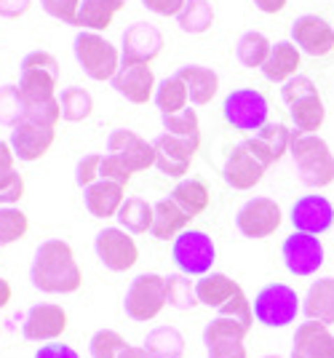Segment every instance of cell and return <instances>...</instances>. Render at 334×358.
Segmentation results:
<instances>
[{
	"mask_svg": "<svg viewBox=\"0 0 334 358\" xmlns=\"http://www.w3.org/2000/svg\"><path fill=\"white\" fill-rule=\"evenodd\" d=\"M30 281L46 294H75L83 286V273L78 268L73 246L59 238L43 241L35 249Z\"/></svg>",
	"mask_w": 334,
	"mask_h": 358,
	"instance_id": "6da1fadb",
	"label": "cell"
},
{
	"mask_svg": "<svg viewBox=\"0 0 334 358\" xmlns=\"http://www.w3.org/2000/svg\"><path fill=\"white\" fill-rule=\"evenodd\" d=\"M289 155L305 187H329L334 182V155L326 139L319 134L291 131Z\"/></svg>",
	"mask_w": 334,
	"mask_h": 358,
	"instance_id": "7a4b0ae2",
	"label": "cell"
},
{
	"mask_svg": "<svg viewBox=\"0 0 334 358\" xmlns=\"http://www.w3.org/2000/svg\"><path fill=\"white\" fill-rule=\"evenodd\" d=\"M59 75V62H57L54 54H48V51H30L22 59V70H19V91H22L24 105L57 99Z\"/></svg>",
	"mask_w": 334,
	"mask_h": 358,
	"instance_id": "3957f363",
	"label": "cell"
},
{
	"mask_svg": "<svg viewBox=\"0 0 334 358\" xmlns=\"http://www.w3.org/2000/svg\"><path fill=\"white\" fill-rule=\"evenodd\" d=\"M73 54L75 62L83 67V73L92 80H112L118 67H121V51L110 43L107 38H102L99 32H78L73 41Z\"/></svg>",
	"mask_w": 334,
	"mask_h": 358,
	"instance_id": "277c9868",
	"label": "cell"
},
{
	"mask_svg": "<svg viewBox=\"0 0 334 358\" xmlns=\"http://www.w3.org/2000/svg\"><path fill=\"white\" fill-rule=\"evenodd\" d=\"M168 305L166 299V278L158 273H142L137 275L131 286L126 289L123 297V310L131 321L137 324H147Z\"/></svg>",
	"mask_w": 334,
	"mask_h": 358,
	"instance_id": "5b68a950",
	"label": "cell"
},
{
	"mask_svg": "<svg viewBox=\"0 0 334 358\" xmlns=\"http://www.w3.org/2000/svg\"><path fill=\"white\" fill-rule=\"evenodd\" d=\"M254 318L268 329H284L297 321V313L303 310L297 292L286 284H268L259 289L254 297Z\"/></svg>",
	"mask_w": 334,
	"mask_h": 358,
	"instance_id": "8992f818",
	"label": "cell"
},
{
	"mask_svg": "<svg viewBox=\"0 0 334 358\" xmlns=\"http://www.w3.org/2000/svg\"><path fill=\"white\" fill-rule=\"evenodd\" d=\"M268 99L257 89H233L222 102V115L238 131H254L268 126Z\"/></svg>",
	"mask_w": 334,
	"mask_h": 358,
	"instance_id": "52a82bcc",
	"label": "cell"
},
{
	"mask_svg": "<svg viewBox=\"0 0 334 358\" xmlns=\"http://www.w3.org/2000/svg\"><path fill=\"white\" fill-rule=\"evenodd\" d=\"M171 257L177 262L180 273L184 275H206L217 262V246L203 230H184L182 236L174 238Z\"/></svg>",
	"mask_w": 334,
	"mask_h": 358,
	"instance_id": "ba28073f",
	"label": "cell"
},
{
	"mask_svg": "<svg viewBox=\"0 0 334 358\" xmlns=\"http://www.w3.org/2000/svg\"><path fill=\"white\" fill-rule=\"evenodd\" d=\"M252 327L241 324L238 318L230 315H217L214 321L203 329V345H206V356L209 358H249L246 353V334Z\"/></svg>",
	"mask_w": 334,
	"mask_h": 358,
	"instance_id": "9c48e42d",
	"label": "cell"
},
{
	"mask_svg": "<svg viewBox=\"0 0 334 358\" xmlns=\"http://www.w3.org/2000/svg\"><path fill=\"white\" fill-rule=\"evenodd\" d=\"M284 222V214H281V206L275 203L273 198H265V195H257V198H249L243 203L238 214H235V227L243 238H270L275 230Z\"/></svg>",
	"mask_w": 334,
	"mask_h": 358,
	"instance_id": "30bf717a",
	"label": "cell"
},
{
	"mask_svg": "<svg viewBox=\"0 0 334 358\" xmlns=\"http://www.w3.org/2000/svg\"><path fill=\"white\" fill-rule=\"evenodd\" d=\"M94 252L99 257V262L112 273H126L137 265L139 249L137 241L131 238V233H126L123 227H105L96 233L94 238Z\"/></svg>",
	"mask_w": 334,
	"mask_h": 358,
	"instance_id": "8fae6325",
	"label": "cell"
},
{
	"mask_svg": "<svg viewBox=\"0 0 334 358\" xmlns=\"http://www.w3.org/2000/svg\"><path fill=\"white\" fill-rule=\"evenodd\" d=\"M64 331H67V310L54 302L32 305L22 324V337L30 343H57Z\"/></svg>",
	"mask_w": 334,
	"mask_h": 358,
	"instance_id": "7c38bea8",
	"label": "cell"
},
{
	"mask_svg": "<svg viewBox=\"0 0 334 358\" xmlns=\"http://www.w3.org/2000/svg\"><path fill=\"white\" fill-rule=\"evenodd\" d=\"M284 265L291 275H313L319 273L321 265H324V243H321L319 236H310V233H291L286 241H284Z\"/></svg>",
	"mask_w": 334,
	"mask_h": 358,
	"instance_id": "4fadbf2b",
	"label": "cell"
},
{
	"mask_svg": "<svg viewBox=\"0 0 334 358\" xmlns=\"http://www.w3.org/2000/svg\"><path fill=\"white\" fill-rule=\"evenodd\" d=\"M107 152H112L131 174L147 171L150 166H155V148H152V142L142 139L131 129H115L112 134L107 136Z\"/></svg>",
	"mask_w": 334,
	"mask_h": 358,
	"instance_id": "5bb4252c",
	"label": "cell"
},
{
	"mask_svg": "<svg viewBox=\"0 0 334 358\" xmlns=\"http://www.w3.org/2000/svg\"><path fill=\"white\" fill-rule=\"evenodd\" d=\"M164 35L155 24L147 22H134L131 27L123 30L121 38V62H134V64H150L161 51H164Z\"/></svg>",
	"mask_w": 334,
	"mask_h": 358,
	"instance_id": "9a60e30c",
	"label": "cell"
},
{
	"mask_svg": "<svg viewBox=\"0 0 334 358\" xmlns=\"http://www.w3.org/2000/svg\"><path fill=\"white\" fill-rule=\"evenodd\" d=\"M291 43L307 57H326L334 48L332 24L316 14L297 16L291 22Z\"/></svg>",
	"mask_w": 334,
	"mask_h": 358,
	"instance_id": "2e32d148",
	"label": "cell"
},
{
	"mask_svg": "<svg viewBox=\"0 0 334 358\" xmlns=\"http://www.w3.org/2000/svg\"><path fill=\"white\" fill-rule=\"evenodd\" d=\"M110 83L131 105H147L158 89L150 64H134V62H121L118 73Z\"/></svg>",
	"mask_w": 334,
	"mask_h": 358,
	"instance_id": "e0dca14e",
	"label": "cell"
},
{
	"mask_svg": "<svg viewBox=\"0 0 334 358\" xmlns=\"http://www.w3.org/2000/svg\"><path fill=\"white\" fill-rule=\"evenodd\" d=\"M152 148H155V169L171 179H182L198 152L196 145L177 139L166 131L152 139Z\"/></svg>",
	"mask_w": 334,
	"mask_h": 358,
	"instance_id": "ac0fdd59",
	"label": "cell"
},
{
	"mask_svg": "<svg viewBox=\"0 0 334 358\" xmlns=\"http://www.w3.org/2000/svg\"><path fill=\"white\" fill-rule=\"evenodd\" d=\"M265 171H268V166L246 148V142H238L228 155L225 166H222V179L233 190H252L254 185L262 182Z\"/></svg>",
	"mask_w": 334,
	"mask_h": 358,
	"instance_id": "d6986e66",
	"label": "cell"
},
{
	"mask_svg": "<svg viewBox=\"0 0 334 358\" xmlns=\"http://www.w3.org/2000/svg\"><path fill=\"white\" fill-rule=\"evenodd\" d=\"M57 139V131L48 129V126H38V123H30V120H22L11 129V136H8V145L14 150V155L24 164H32V161H41L46 155L51 145Z\"/></svg>",
	"mask_w": 334,
	"mask_h": 358,
	"instance_id": "ffe728a7",
	"label": "cell"
},
{
	"mask_svg": "<svg viewBox=\"0 0 334 358\" xmlns=\"http://www.w3.org/2000/svg\"><path fill=\"white\" fill-rule=\"evenodd\" d=\"M291 224L297 233L321 236L334 224V206L324 195H303L291 206Z\"/></svg>",
	"mask_w": 334,
	"mask_h": 358,
	"instance_id": "44dd1931",
	"label": "cell"
},
{
	"mask_svg": "<svg viewBox=\"0 0 334 358\" xmlns=\"http://www.w3.org/2000/svg\"><path fill=\"white\" fill-rule=\"evenodd\" d=\"M243 142H246V148L252 150L262 164L270 169V166L278 164V161L289 152L291 131H289L284 123H268V126L259 129L257 134L249 136V139H243Z\"/></svg>",
	"mask_w": 334,
	"mask_h": 358,
	"instance_id": "7402d4cb",
	"label": "cell"
},
{
	"mask_svg": "<svg viewBox=\"0 0 334 358\" xmlns=\"http://www.w3.org/2000/svg\"><path fill=\"white\" fill-rule=\"evenodd\" d=\"M289 358H334V334L319 321L300 324Z\"/></svg>",
	"mask_w": 334,
	"mask_h": 358,
	"instance_id": "603a6c76",
	"label": "cell"
},
{
	"mask_svg": "<svg viewBox=\"0 0 334 358\" xmlns=\"http://www.w3.org/2000/svg\"><path fill=\"white\" fill-rule=\"evenodd\" d=\"M123 201H126V187L115 185V182H107V179H99L92 187L83 190V203H86V209L94 220L115 217L118 209L123 206Z\"/></svg>",
	"mask_w": 334,
	"mask_h": 358,
	"instance_id": "cb8c5ba5",
	"label": "cell"
},
{
	"mask_svg": "<svg viewBox=\"0 0 334 358\" xmlns=\"http://www.w3.org/2000/svg\"><path fill=\"white\" fill-rule=\"evenodd\" d=\"M152 209H155L152 227H150L152 238L168 241V238L182 236L184 230H190L193 217H190V214H184V211L174 203V198H171V195H168V198H161V201H155V203H152Z\"/></svg>",
	"mask_w": 334,
	"mask_h": 358,
	"instance_id": "d4e9b609",
	"label": "cell"
},
{
	"mask_svg": "<svg viewBox=\"0 0 334 358\" xmlns=\"http://www.w3.org/2000/svg\"><path fill=\"white\" fill-rule=\"evenodd\" d=\"M177 78L184 83L187 96L193 105H209L217 91H219V75L214 73L212 67H203V64H184L177 70Z\"/></svg>",
	"mask_w": 334,
	"mask_h": 358,
	"instance_id": "484cf974",
	"label": "cell"
},
{
	"mask_svg": "<svg viewBox=\"0 0 334 358\" xmlns=\"http://www.w3.org/2000/svg\"><path fill=\"white\" fill-rule=\"evenodd\" d=\"M300 62H303V57H300V48L297 45L291 43V41H278L270 48L268 62L262 64V75H265V80L284 86L294 75H300L297 73L300 70Z\"/></svg>",
	"mask_w": 334,
	"mask_h": 358,
	"instance_id": "4316f807",
	"label": "cell"
},
{
	"mask_svg": "<svg viewBox=\"0 0 334 358\" xmlns=\"http://www.w3.org/2000/svg\"><path fill=\"white\" fill-rule=\"evenodd\" d=\"M303 313L307 321H319L324 327L334 324V275L313 281L303 299Z\"/></svg>",
	"mask_w": 334,
	"mask_h": 358,
	"instance_id": "83f0119b",
	"label": "cell"
},
{
	"mask_svg": "<svg viewBox=\"0 0 334 358\" xmlns=\"http://www.w3.org/2000/svg\"><path fill=\"white\" fill-rule=\"evenodd\" d=\"M241 284L233 281L225 273H206V275H201V281H196L198 302L206 305V308H214V310L225 308L230 299L241 294Z\"/></svg>",
	"mask_w": 334,
	"mask_h": 358,
	"instance_id": "f1b7e54d",
	"label": "cell"
},
{
	"mask_svg": "<svg viewBox=\"0 0 334 358\" xmlns=\"http://www.w3.org/2000/svg\"><path fill=\"white\" fill-rule=\"evenodd\" d=\"M152 217H155L152 203H147V201L139 198V195H129V198L123 201V206L118 209V214H115L118 224H121L126 233H131V236L147 233L152 227Z\"/></svg>",
	"mask_w": 334,
	"mask_h": 358,
	"instance_id": "f546056e",
	"label": "cell"
},
{
	"mask_svg": "<svg viewBox=\"0 0 334 358\" xmlns=\"http://www.w3.org/2000/svg\"><path fill=\"white\" fill-rule=\"evenodd\" d=\"M171 198H174V203H177L184 214H190L193 220H196L198 214H203V211L209 209V201H212L209 187H206L201 179H180V182L174 185V190H171Z\"/></svg>",
	"mask_w": 334,
	"mask_h": 358,
	"instance_id": "4dcf8cb0",
	"label": "cell"
},
{
	"mask_svg": "<svg viewBox=\"0 0 334 358\" xmlns=\"http://www.w3.org/2000/svg\"><path fill=\"white\" fill-rule=\"evenodd\" d=\"M289 115L294 120L297 131L303 134H316L324 120H326V110H324V102H321L319 91L316 94H307L303 99H297L294 105H289Z\"/></svg>",
	"mask_w": 334,
	"mask_h": 358,
	"instance_id": "1f68e13d",
	"label": "cell"
},
{
	"mask_svg": "<svg viewBox=\"0 0 334 358\" xmlns=\"http://www.w3.org/2000/svg\"><path fill=\"white\" fill-rule=\"evenodd\" d=\"M142 348L150 358H182L184 337L174 327H155L152 331H147Z\"/></svg>",
	"mask_w": 334,
	"mask_h": 358,
	"instance_id": "d6a6232c",
	"label": "cell"
},
{
	"mask_svg": "<svg viewBox=\"0 0 334 358\" xmlns=\"http://www.w3.org/2000/svg\"><path fill=\"white\" fill-rule=\"evenodd\" d=\"M270 48H273V43L262 32L249 30L243 32L241 38H238V43H235V59L241 62L243 67H252V70L259 67L262 70V64L270 57Z\"/></svg>",
	"mask_w": 334,
	"mask_h": 358,
	"instance_id": "836d02e7",
	"label": "cell"
},
{
	"mask_svg": "<svg viewBox=\"0 0 334 358\" xmlns=\"http://www.w3.org/2000/svg\"><path fill=\"white\" fill-rule=\"evenodd\" d=\"M155 105L161 110V115H174V113H182L187 102H190V96H187V89H184V83L177 78V75H168L164 78L161 83H158V89H155Z\"/></svg>",
	"mask_w": 334,
	"mask_h": 358,
	"instance_id": "e575fe53",
	"label": "cell"
},
{
	"mask_svg": "<svg viewBox=\"0 0 334 358\" xmlns=\"http://www.w3.org/2000/svg\"><path fill=\"white\" fill-rule=\"evenodd\" d=\"M177 24L182 32L201 35V32L212 30L214 24V8L209 0H187L184 8L177 16Z\"/></svg>",
	"mask_w": 334,
	"mask_h": 358,
	"instance_id": "d590c367",
	"label": "cell"
},
{
	"mask_svg": "<svg viewBox=\"0 0 334 358\" xmlns=\"http://www.w3.org/2000/svg\"><path fill=\"white\" fill-rule=\"evenodd\" d=\"M161 123H164V131L177 139H184L190 145L201 148V120H198V113L184 107L182 113H174V115H161Z\"/></svg>",
	"mask_w": 334,
	"mask_h": 358,
	"instance_id": "8d00e7d4",
	"label": "cell"
},
{
	"mask_svg": "<svg viewBox=\"0 0 334 358\" xmlns=\"http://www.w3.org/2000/svg\"><path fill=\"white\" fill-rule=\"evenodd\" d=\"M61 107V118L70 120V123H80L94 113V96L80 86H70V89H61V94L57 96Z\"/></svg>",
	"mask_w": 334,
	"mask_h": 358,
	"instance_id": "74e56055",
	"label": "cell"
},
{
	"mask_svg": "<svg viewBox=\"0 0 334 358\" xmlns=\"http://www.w3.org/2000/svg\"><path fill=\"white\" fill-rule=\"evenodd\" d=\"M166 299L177 310H193L196 305H201L196 294V284L184 273H168L166 275Z\"/></svg>",
	"mask_w": 334,
	"mask_h": 358,
	"instance_id": "f35d334b",
	"label": "cell"
},
{
	"mask_svg": "<svg viewBox=\"0 0 334 358\" xmlns=\"http://www.w3.org/2000/svg\"><path fill=\"white\" fill-rule=\"evenodd\" d=\"M30 230L27 214L16 206H0V249L22 241Z\"/></svg>",
	"mask_w": 334,
	"mask_h": 358,
	"instance_id": "ab89813d",
	"label": "cell"
},
{
	"mask_svg": "<svg viewBox=\"0 0 334 358\" xmlns=\"http://www.w3.org/2000/svg\"><path fill=\"white\" fill-rule=\"evenodd\" d=\"M112 16L115 11L107 8L102 0H80V8H78V27L89 32H102L112 24Z\"/></svg>",
	"mask_w": 334,
	"mask_h": 358,
	"instance_id": "60d3db41",
	"label": "cell"
},
{
	"mask_svg": "<svg viewBox=\"0 0 334 358\" xmlns=\"http://www.w3.org/2000/svg\"><path fill=\"white\" fill-rule=\"evenodd\" d=\"M24 118V99L19 86H0V126L14 129Z\"/></svg>",
	"mask_w": 334,
	"mask_h": 358,
	"instance_id": "b9f144b4",
	"label": "cell"
},
{
	"mask_svg": "<svg viewBox=\"0 0 334 358\" xmlns=\"http://www.w3.org/2000/svg\"><path fill=\"white\" fill-rule=\"evenodd\" d=\"M89 348H92V358H121V353L129 348V343L115 329H99L92 337Z\"/></svg>",
	"mask_w": 334,
	"mask_h": 358,
	"instance_id": "7bdbcfd3",
	"label": "cell"
},
{
	"mask_svg": "<svg viewBox=\"0 0 334 358\" xmlns=\"http://www.w3.org/2000/svg\"><path fill=\"white\" fill-rule=\"evenodd\" d=\"M59 118H61L59 99H48V102H32V105H24V118L22 120H30V123H38V126L57 129Z\"/></svg>",
	"mask_w": 334,
	"mask_h": 358,
	"instance_id": "ee69618b",
	"label": "cell"
},
{
	"mask_svg": "<svg viewBox=\"0 0 334 358\" xmlns=\"http://www.w3.org/2000/svg\"><path fill=\"white\" fill-rule=\"evenodd\" d=\"M99 166H102V152H89L75 164V185L80 190L92 187L94 182H99Z\"/></svg>",
	"mask_w": 334,
	"mask_h": 358,
	"instance_id": "f6af8a7d",
	"label": "cell"
},
{
	"mask_svg": "<svg viewBox=\"0 0 334 358\" xmlns=\"http://www.w3.org/2000/svg\"><path fill=\"white\" fill-rule=\"evenodd\" d=\"M41 6H43V11H46L51 19L78 27V8H80V0H41Z\"/></svg>",
	"mask_w": 334,
	"mask_h": 358,
	"instance_id": "bcb514c9",
	"label": "cell"
},
{
	"mask_svg": "<svg viewBox=\"0 0 334 358\" xmlns=\"http://www.w3.org/2000/svg\"><path fill=\"white\" fill-rule=\"evenodd\" d=\"M99 179L115 182V185H129L131 182V171L112 155V152H102V166H99Z\"/></svg>",
	"mask_w": 334,
	"mask_h": 358,
	"instance_id": "7dc6e473",
	"label": "cell"
},
{
	"mask_svg": "<svg viewBox=\"0 0 334 358\" xmlns=\"http://www.w3.org/2000/svg\"><path fill=\"white\" fill-rule=\"evenodd\" d=\"M316 83L307 78V75H294L291 80H286L284 86H281V99L286 102V105H294L297 99H303L307 94H316Z\"/></svg>",
	"mask_w": 334,
	"mask_h": 358,
	"instance_id": "c3c4849f",
	"label": "cell"
},
{
	"mask_svg": "<svg viewBox=\"0 0 334 358\" xmlns=\"http://www.w3.org/2000/svg\"><path fill=\"white\" fill-rule=\"evenodd\" d=\"M219 315H230V318H238L241 324H246V327H252L254 324V305L249 302V297L246 294H235V297L230 299L225 308H219Z\"/></svg>",
	"mask_w": 334,
	"mask_h": 358,
	"instance_id": "681fc988",
	"label": "cell"
},
{
	"mask_svg": "<svg viewBox=\"0 0 334 358\" xmlns=\"http://www.w3.org/2000/svg\"><path fill=\"white\" fill-rule=\"evenodd\" d=\"M14 164H16V155H14V150H11V145H8V142H0V190L8 187V185L19 177Z\"/></svg>",
	"mask_w": 334,
	"mask_h": 358,
	"instance_id": "f907efd6",
	"label": "cell"
},
{
	"mask_svg": "<svg viewBox=\"0 0 334 358\" xmlns=\"http://www.w3.org/2000/svg\"><path fill=\"white\" fill-rule=\"evenodd\" d=\"M187 0H142V6L158 16H180Z\"/></svg>",
	"mask_w": 334,
	"mask_h": 358,
	"instance_id": "816d5d0a",
	"label": "cell"
},
{
	"mask_svg": "<svg viewBox=\"0 0 334 358\" xmlns=\"http://www.w3.org/2000/svg\"><path fill=\"white\" fill-rule=\"evenodd\" d=\"M35 358H80V356H78L75 348H70V345L46 343V345H41V348H38Z\"/></svg>",
	"mask_w": 334,
	"mask_h": 358,
	"instance_id": "f5cc1de1",
	"label": "cell"
},
{
	"mask_svg": "<svg viewBox=\"0 0 334 358\" xmlns=\"http://www.w3.org/2000/svg\"><path fill=\"white\" fill-rule=\"evenodd\" d=\"M22 198H24V179H22V174H19L8 187L0 190V206H14V203H19Z\"/></svg>",
	"mask_w": 334,
	"mask_h": 358,
	"instance_id": "db71d44e",
	"label": "cell"
},
{
	"mask_svg": "<svg viewBox=\"0 0 334 358\" xmlns=\"http://www.w3.org/2000/svg\"><path fill=\"white\" fill-rule=\"evenodd\" d=\"M32 6V0H0V16L3 19H19L22 14H27Z\"/></svg>",
	"mask_w": 334,
	"mask_h": 358,
	"instance_id": "11a10c76",
	"label": "cell"
},
{
	"mask_svg": "<svg viewBox=\"0 0 334 358\" xmlns=\"http://www.w3.org/2000/svg\"><path fill=\"white\" fill-rule=\"evenodd\" d=\"M289 0H254V6H257L262 14H278V11H284L286 8Z\"/></svg>",
	"mask_w": 334,
	"mask_h": 358,
	"instance_id": "9f6ffc18",
	"label": "cell"
},
{
	"mask_svg": "<svg viewBox=\"0 0 334 358\" xmlns=\"http://www.w3.org/2000/svg\"><path fill=\"white\" fill-rule=\"evenodd\" d=\"M11 297H14V289H11V284L6 281V278H0V310L11 302Z\"/></svg>",
	"mask_w": 334,
	"mask_h": 358,
	"instance_id": "6f0895ef",
	"label": "cell"
},
{
	"mask_svg": "<svg viewBox=\"0 0 334 358\" xmlns=\"http://www.w3.org/2000/svg\"><path fill=\"white\" fill-rule=\"evenodd\" d=\"M121 358H150V356H147V350H145V348L129 345V348H126V350L121 353Z\"/></svg>",
	"mask_w": 334,
	"mask_h": 358,
	"instance_id": "680465c9",
	"label": "cell"
},
{
	"mask_svg": "<svg viewBox=\"0 0 334 358\" xmlns=\"http://www.w3.org/2000/svg\"><path fill=\"white\" fill-rule=\"evenodd\" d=\"M102 3H105L107 8H112V11L118 14L121 8H126V3H129V0H102Z\"/></svg>",
	"mask_w": 334,
	"mask_h": 358,
	"instance_id": "91938a15",
	"label": "cell"
},
{
	"mask_svg": "<svg viewBox=\"0 0 334 358\" xmlns=\"http://www.w3.org/2000/svg\"><path fill=\"white\" fill-rule=\"evenodd\" d=\"M262 358H281V356H262Z\"/></svg>",
	"mask_w": 334,
	"mask_h": 358,
	"instance_id": "94428289",
	"label": "cell"
}]
</instances>
